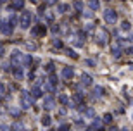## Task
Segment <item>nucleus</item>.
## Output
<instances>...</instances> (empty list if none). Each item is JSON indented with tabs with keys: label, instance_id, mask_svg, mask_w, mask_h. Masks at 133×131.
Returning <instances> with one entry per match:
<instances>
[{
	"label": "nucleus",
	"instance_id": "obj_22",
	"mask_svg": "<svg viewBox=\"0 0 133 131\" xmlns=\"http://www.w3.org/2000/svg\"><path fill=\"white\" fill-rule=\"evenodd\" d=\"M50 122H52L50 116H43L42 117V124H43V126H50Z\"/></svg>",
	"mask_w": 133,
	"mask_h": 131
},
{
	"label": "nucleus",
	"instance_id": "obj_10",
	"mask_svg": "<svg viewBox=\"0 0 133 131\" xmlns=\"http://www.w3.org/2000/svg\"><path fill=\"white\" fill-rule=\"evenodd\" d=\"M92 76H88V74H81V85H85V86H92Z\"/></svg>",
	"mask_w": 133,
	"mask_h": 131
},
{
	"label": "nucleus",
	"instance_id": "obj_34",
	"mask_svg": "<svg viewBox=\"0 0 133 131\" xmlns=\"http://www.w3.org/2000/svg\"><path fill=\"white\" fill-rule=\"evenodd\" d=\"M87 66H90V67H94V66H95V62L92 60V59H88V60H87Z\"/></svg>",
	"mask_w": 133,
	"mask_h": 131
},
{
	"label": "nucleus",
	"instance_id": "obj_23",
	"mask_svg": "<svg viewBox=\"0 0 133 131\" xmlns=\"http://www.w3.org/2000/svg\"><path fill=\"white\" fill-rule=\"evenodd\" d=\"M31 62H33V59H31V55H24V60H23V66H31Z\"/></svg>",
	"mask_w": 133,
	"mask_h": 131
},
{
	"label": "nucleus",
	"instance_id": "obj_7",
	"mask_svg": "<svg viewBox=\"0 0 133 131\" xmlns=\"http://www.w3.org/2000/svg\"><path fill=\"white\" fill-rule=\"evenodd\" d=\"M107 36H109L107 31H105V29L102 28V29L99 31V33H97V43H99L100 47H104V45L107 43Z\"/></svg>",
	"mask_w": 133,
	"mask_h": 131
},
{
	"label": "nucleus",
	"instance_id": "obj_39",
	"mask_svg": "<svg viewBox=\"0 0 133 131\" xmlns=\"http://www.w3.org/2000/svg\"><path fill=\"white\" fill-rule=\"evenodd\" d=\"M83 16H85V17H88V19H90V17H92V12H83Z\"/></svg>",
	"mask_w": 133,
	"mask_h": 131
},
{
	"label": "nucleus",
	"instance_id": "obj_28",
	"mask_svg": "<svg viewBox=\"0 0 133 131\" xmlns=\"http://www.w3.org/2000/svg\"><path fill=\"white\" fill-rule=\"evenodd\" d=\"M54 47H57V49H62V47H64V45H62V40H57V38H55V40H54Z\"/></svg>",
	"mask_w": 133,
	"mask_h": 131
},
{
	"label": "nucleus",
	"instance_id": "obj_1",
	"mask_svg": "<svg viewBox=\"0 0 133 131\" xmlns=\"http://www.w3.org/2000/svg\"><path fill=\"white\" fill-rule=\"evenodd\" d=\"M31 21H33V14H31L30 10H24V12L21 14V17H19V26L23 29H28L31 26Z\"/></svg>",
	"mask_w": 133,
	"mask_h": 131
},
{
	"label": "nucleus",
	"instance_id": "obj_27",
	"mask_svg": "<svg viewBox=\"0 0 133 131\" xmlns=\"http://www.w3.org/2000/svg\"><path fill=\"white\" fill-rule=\"evenodd\" d=\"M59 102L62 104V105H68V97H66V95H59Z\"/></svg>",
	"mask_w": 133,
	"mask_h": 131
},
{
	"label": "nucleus",
	"instance_id": "obj_36",
	"mask_svg": "<svg viewBox=\"0 0 133 131\" xmlns=\"http://www.w3.org/2000/svg\"><path fill=\"white\" fill-rule=\"evenodd\" d=\"M85 114H87V116H88V117H94V111H92V109H88V111L85 112Z\"/></svg>",
	"mask_w": 133,
	"mask_h": 131
},
{
	"label": "nucleus",
	"instance_id": "obj_25",
	"mask_svg": "<svg viewBox=\"0 0 133 131\" xmlns=\"http://www.w3.org/2000/svg\"><path fill=\"white\" fill-rule=\"evenodd\" d=\"M12 131H23V124H21V122H14Z\"/></svg>",
	"mask_w": 133,
	"mask_h": 131
},
{
	"label": "nucleus",
	"instance_id": "obj_43",
	"mask_svg": "<svg viewBox=\"0 0 133 131\" xmlns=\"http://www.w3.org/2000/svg\"><path fill=\"white\" fill-rule=\"evenodd\" d=\"M119 131H128V128H121V129H119Z\"/></svg>",
	"mask_w": 133,
	"mask_h": 131
},
{
	"label": "nucleus",
	"instance_id": "obj_16",
	"mask_svg": "<svg viewBox=\"0 0 133 131\" xmlns=\"http://www.w3.org/2000/svg\"><path fill=\"white\" fill-rule=\"evenodd\" d=\"M45 71H47L49 74H54V71H55L54 62H47V66H45Z\"/></svg>",
	"mask_w": 133,
	"mask_h": 131
},
{
	"label": "nucleus",
	"instance_id": "obj_9",
	"mask_svg": "<svg viewBox=\"0 0 133 131\" xmlns=\"http://www.w3.org/2000/svg\"><path fill=\"white\" fill-rule=\"evenodd\" d=\"M54 97H47V98H45V100H43V109H45V111H50V109H54Z\"/></svg>",
	"mask_w": 133,
	"mask_h": 131
},
{
	"label": "nucleus",
	"instance_id": "obj_46",
	"mask_svg": "<svg viewBox=\"0 0 133 131\" xmlns=\"http://www.w3.org/2000/svg\"><path fill=\"white\" fill-rule=\"evenodd\" d=\"M99 131H104V128H100V129H99Z\"/></svg>",
	"mask_w": 133,
	"mask_h": 131
},
{
	"label": "nucleus",
	"instance_id": "obj_26",
	"mask_svg": "<svg viewBox=\"0 0 133 131\" xmlns=\"http://www.w3.org/2000/svg\"><path fill=\"white\" fill-rule=\"evenodd\" d=\"M17 21H19V19H17V16H10V17H9V23H10L12 26L17 24Z\"/></svg>",
	"mask_w": 133,
	"mask_h": 131
},
{
	"label": "nucleus",
	"instance_id": "obj_6",
	"mask_svg": "<svg viewBox=\"0 0 133 131\" xmlns=\"http://www.w3.org/2000/svg\"><path fill=\"white\" fill-rule=\"evenodd\" d=\"M47 33V28H45V24H36L31 28V35L33 36H43V35Z\"/></svg>",
	"mask_w": 133,
	"mask_h": 131
},
{
	"label": "nucleus",
	"instance_id": "obj_13",
	"mask_svg": "<svg viewBox=\"0 0 133 131\" xmlns=\"http://www.w3.org/2000/svg\"><path fill=\"white\" fill-rule=\"evenodd\" d=\"M23 7H24V0H14V4L10 5V9H21V10H23Z\"/></svg>",
	"mask_w": 133,
	"mask_h": 131
},
{
	"label": "nucleus",
	"instance_id": "obj_32",
	"mask_svg": "<svg viewBox=\"0 0 133 131\" xmlns=\"http://www.w3.org/2000/svg\"><path fill=\"white\" fill-rule=\"evenodd\" d=\"M66 52H68V55H69V57H73V59H78V53H74L73 50H66Z\"/></svg>",
	"mask_w": 133,
	"mask_h": 131
},
{
	"label": "nucleus",
	"instance_id": "obj_47",
	"mask_svg": "<svg viewBox=\"0 0 133 131\" xmlns=\"http://www.w3.org/2000/svg\"><path fill=\"white\" fill-rule=\"evenodd\" d=\"M23 131H24V129H23Z\"/></svg>",
	"mask_w": 133,
	"mask_h": 131
},
{
	"label": "nucleus",
	"instance_id": "obj_11",
	"mask_svg": "<svg viewBox=\"0 0 133 131\" xmlns=\"http://www.w3.org/2000/svg\"><path fill=\"white\" fill-rule=\"evenodd\" d=\"M87 4H88V7L92 10H99L100 9V2H99V0H88Z\"/></svg>",
	"mask_w": 133,
	"mask_h": 131
},
{
	"label": "nucleus",
	"instance_id": "obj_18",
	"mask_svg": "<svg viewBox=\"0 0 133 131\" xmlns=\"http://www.w3.org/2000/svg\"><path fill=\"white\" fill-rule=\"evenodd\" d=\"M130 28H131V23H130V21H123V23H121V29H123V31H130Z\"/></svg>",
	"mask_w": 133,
	"mask_h": 131
},
{
	"label": "nucleus",
	"instance_id": "obj_21",
	"mask_svg": "<svg viewBox=\"0 0 133 131\" xmlns=\"http://www.w3.org/2000/svg\"><path fill=\"white\" fill-rule=\"evenodd\" d=\"M49 83L50 85H52V86H57V76H55V74H50V78H49Z\"/></svg>",
	"mask_w": 133,
	"mask_h": 131
},
{
	"label": "nucleus",
	"instance_id": "obj_35",
	"mask_svg": "<svg viewBox=\"0 0 133 131\" xmlns=\"http://www.w3.org/2000/svg\"><path fill=\"white\" fill-rule=\"evenodd\" d=\"M45 17H47V21H52V19H54V16L50 14V12H47V14H45Z\"/></svg>",
	"mask_w": 133,
	"mask_h": 131
},
{
	"label": "nucleus",
	"instance_id": "obj_42",
	"mask_svg": "<svg viewBox=\"0 0 133 131\" xmlns=\"http://www.w3.org/2000/svg\"><path fill=\"white\" fill-rule=\"evenodd\" d=\"M4 52H5V50H4V47H2V45H0V57H2V55H4Z\"/></svg>",
	"mask_w": 133,
	"mask_h": 131
},
{
	"label": "nucleus",
	"instance_id": "obj_31",
	"mask_svg": "<svg viewBox=\"0 0 133 131\" xmlns=\"http://www.w3.org/2000/svg\"><path fill=\"white\" fill-rule=\"evenodd\" d=\"M57 131H69V124H61Z\"/></svg>",
	"mask_w": 133,
	"mask_h": 131
},
{
	"label": "nucleus",
	"instance_id": "obj_33",
	"mask_svg": "<svg viewBox=\"0 0 133 131\" xmlns=\"http://www.w3.org/2000/svg\"><path fill=\"white\" fill-rule=\"evenodd\" d=\"M124 53H126V55H133V47H128V49L124 50Z\"/></svg>",
	"mask_w": 133,
	"mask_h": 131
},
{
	"label": "nucleus",
	"instance_id": "obj_45",
	"mask_svg": "<svg viewBox=\"0 0 133 131\" xmlns=\"http://www.w3.org/2000/svg\"><path fill=\"white\" fill-rule=\"evenodd\" d=\"M2 2H7V0H0V4H2Z\"/></svg>",
	"mask_w": 133,
	"mask_h": 131
},
{
	"label": "nucleus",
	"instance_id": "obj_19",
	"mask_svg": "<svg viewBox=\"0 0 133 131\" xmlns=\"http://www.w3.org/2000/svg\"><path fill=\"white\" fill-rule=\"evenodd\" d=\"M73 7L76 10H81V9H83V2H81V0H74V2H73Z\"/></svg>",
	"mask_w": 133,
	"mask_h": 131
},
{
	"label": "nucleus",
	"instance_id": "obj_24",
	"mask_svg": "<svg viewBox=\"0 0 133 131\" xmlns=\"http://www.w3.org/2000/svg\"><path fill=\"white\" fill-rule=\"evenodd\" d=\"M73 100H74V102H76V104H79V105L83 104V97H81L79 93H76V95H74V97H73Z\"/></svg>",
	"mask_w": 133,
	"mask_h": 131
},
{
	"label": "nucleus",
	"instance_id": "obj_37",
	"mask_svg": "<svg viewBox=\"0 0 133 131\" xmlns=\"http://www.w3.org/2000/svg\"><path fill=\"white\" fill-rule=\"evenodd\" d=\"M59 29H61L59 26H52V31H54V33H59Z\"/></svg>",
	"mask_w": 133,
	"mask_h": 131
},
{
	"label": "nucleus",
	"instance_id": "obj_4",
	"mask_svg": "<svg viewBox=\"0 0 133 131\" xmlns=\"http://www.w3.org/2000/svg\"><path fill=\"white\" fill-rule=\"evenodd\" d=\"M14 31V26L10 24L9 21H0V33L5 35V36H10Z\"/></svg>",
	"mask_w": 133,
	"mask_h": 131
},
{
	"label": "nucleus",
	"instance_id": "obj_15",
	"mask_svg": "<svg viewBox=\"0 0 133 131\" xmlns=\"http://www.w3.org/2000/svg\"><path fill=\"white\" fill-rule=\"evenodd\" d=\"M100 128H102V124H100V119H94V122H92L90 129H97V131H99Z\"/></svg>",
	"mask_w": 133,
	"mask_h": 131
},
{
	"label": "nucleus",
	"instance_id": "obj_41",
	"mask_svg": "<svg viewBox=\"0 0 133 131\" xmlns=\"http://www.w3.org/2000/svg\"><path fill=\"white\" fill-rule=\"evenodd\" d=\"M4 90H5V88H4V83L0 81V93H4Z\"/></svg>",
	"mask_w": 133,
	"mask_h": 131
},
{
	"label": "nucleus",
	"instance_id": "obj_40",
	"mask_svg": "<svg viewBox=\"0 0 133 131\" xmlns=\"http://www.w3.org/2000/svg\"><path fill=\"white\" fill-rule=\"evenodd\" d=\"M45 2H47V4H57L59 0H45Z\"/></svg>",
	"mask_w": 133,
	"mask_h": 131
},
{
	"label": "nucleus",
	"instance_id": "obj_8",
	"mask_svg": "<svg viewBox=\"0 0 133 131\" xmlns=\"http://www.w3.org/2000/svg\"><path fill=\"white\" fill-rule=\"evenodd\" d=\"M23 60H24V55L19 52V50H16L14 53H12V64H17V66H23Z\"/></svg>",
	"mask_w": 133,
	"mask_h": 131
},
{
	"label": "nucleus",
	"instance_id": "obj_38",
	"mask_svg": "<svg viewBox=\"0 0 133 131\" xmlns=\"http://www.w3.org/2000/svg\"><path fill=\"white\" fill-rule=\"evenodd\" d=\"M92 29H94V24H88L87 28H85V31H92Z\"/></svg>",
	"mask_w": 133,
	"mask_h": 131
},
{
	"label": "nucleus",
	"instance_id": "obj_29",
	"mask_svg": "<svg viewBox=\"0 0 133 131\" xmlns=\"http://www.w3.org/2000/svg\"><path fill=\"white\" fill-rule=\"evenodd\" d=\"M104 122H112V114H105V116H104Z\"/></svg>",
	"mask_w": 133,
	"mask_h": 131
},
{
	"label": "nucleus",
	"instance_id": "obj_30",
	"mask_svg": "<svg viewBox=\"0 0 133 131\" xmlns=\"http://www.w3.org/2000/svg\"><path fill=\"white\" fill-rule=\"evenodd\" d=\"M112 55H114L116 59H119V55H121V50H119L118 47H116V49H112Z\"/></svg>",
	"mask_w": 133,
	"mask_h": 131
},
{
	"label": "nucleus",
	"instance_id": "obj_17",
	"mask_svg": "<svg viewBox=\"0 0 133 131\" xmlns=\"http://www.w3.org/2000/svg\"><path fill=\"white\" fill-rule=\"evenodd\" d=\"M57 9H59L61 14H64V12H68V10H69V5L68 4H59V5H57Z\"/></svg>",
	"mask_w": 133,
	"mask_h": 131
},
{
	"label": "nucleus",
	"instance_id": "obj_44",
	"mask_svg": "<svg viewBox=\"0 0 133 131\" xmlns=\"http://www.w3.org/2000/svg\"><path fill=\"white\" fill-rule=\"evenodd\" d=\"M31 2H33V4H36V2H38V0H31Z\"/></svg>",
	"mask_w": 133,
	"mask_h": 131
},
{
	"label": "nucleus",
	"instance_id": "obj_20",
	"mask_svg": "<svg viewBox=\"0 0 133 131\" xmlns=\"http://www.w3.org/2000/svg\"><path fill=\"white\" fill-rule=\"evenodd\" d=\"M94 92H95V97H102V95H104V88L102 86H95Z\"/></svg>",
	"mask_w": 133,
	"mask_h": 131
},
{
	"label": "nucleus",
	"instance_id": "obj_3",
	"mask_svg": "<svg viewBox=\"0 0 133 131\" xmlns=\"http://www.w3.org/2000/svg\"><path fill=\"white\" fill-rule=\"evenodd\" d=\"M104 19H105L107 24H116V21H118V14H116V10L105 9V10H104Z\"/></svg>",
	"mask_w": 133,
	"mask_h": 131
},
{
	"label": "nucleus",
	"instance_id": "obj_12",
	"mask_svg": "<svg viewBox=\"0 0 133 131\" xmlns=\"http://www.w3.org/2000/svg\"><path fill=\"white\" fill-rule=\"evenodd\" d=\"M12 73H14V76L17 79H23V76H24V73H23V67H21V66L14 67V69H12Z\"/></svg>",
	"mask_w": 133,
	"mask_h": 131
},
{
	"label": "nucleus",
	"instance_id": "obj_2",
	"mask_svg": "<svg viewBox=\"0 0 133 131\" xmlns=\"http://www.w3.org/2000/svg\"><path fill=\"white\" fill-rule=\"evenodd\" d=\"M21 107H23V109L33 107V97H31V93H28V92L21 93Z\"/></svg>",
	"mask_w": 133,
	"mask_h": 131
},
{
	"label": "nucleus",
	"instance_id": "obj_14",
	"mask_svg": "<svg viewBox=\"0 0 133 131\" xmlns=\"http://www.w3.org/2000/svg\"><path fill=\"white\" fill-rule=\"evenodd\" d=\"M31 97H33V98L42 97V90H40L38 86H33V88H31Z\"/></svg>",
	"mask_w": 133,
	"mask_h": 131
},
{
	"label": "nucleus",
	"instance_id": "obj_5",
	"mask_svg": "<svg viewBox=\"0 0 133 131\" xmlns=\"http://www.w3.org/2000/svg\"><path fill=\"white\" fill-rule=\"evenodd\" d=\"M61 76H62V79H66V81L73 79V76H74L73 66H64V67H62V71H61Z\"/></svg>",
	"mask_w": 133,
	"mask_h": 131
}]
</instances>
